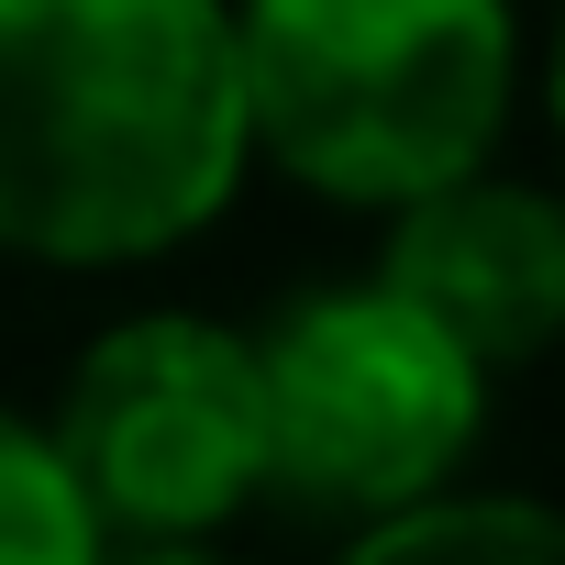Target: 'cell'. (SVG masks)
<instances>
[{
	"mask_svg": "<svg viewBox=\"0 0 565 565\" xmlns=\"http://www.w3.org/2000/svg\"><path fill=\"white\" fill-rule=\"evenodd\" d=\"M255 178L222 0H0V255L111 277Z\"/></svg>",
	"mask_w": 565,
	"mask_h": 565,
	"instance_id": "1",
	"label": "cell"
},
{
	"mask_svg": "<svg viewBox=\"0 0 565 565\" xmlns=\"http://www.w3.org/2000/svg\"><path fill=\"white\" fill-rule=\"evenodd\" d=\"M0 565H100V532L34 411L0 399Z\"/></svg>",
	"mask_w": 565,
	"mask_h": 565,
	"instance_id": "7",
	"label": "cell"
},
{
	"mask_svg": "<svg viewBox=\"0 0 565 565\" xmlns=\"http://www.w3.org/2000/svg\"><path fill=\"white\" fill-rule=\"evenodd\" d=\"M255 167L344 211L477 178L521 100V0H222Z\"/></svg>",
	"mask_w": 565,
	"mask_h": 565,
	"instance_id": "2",
	"label": "cell"
},
{
	"mask_svg": "<svg viewBox=\"0 0 565 565\" xmlns=\"http://www.w3.org/2000/svg\"><path fill=\"white\" fill-rule=\"evenodd\" d=\"M45 444L100 543H222L266 499L255 344L211 311H134L67 366Z\"/></svg>",
	"mask_w": 565,
	"mask_h": 565,
	"instance_id": "4",
	"label": "cell"
},
{
	"mask_svg": "<svg viewBox=\"0 0 565 565\" xmlns=\"http://www.w3.org/2000/svg\"><path fill=\"white\" fill-rule=\"evenodd\" d=\"M377 289L399 311H422L477 377H510L565 333V211L532 178L477 167V178L388 211Z\"/></svg>",
	"mask_w": 565,
	"mask_h": 565,
	"instance_id": "5",
	"label": "cell"
},
{
	"mask_svg": "<svg viewBox=\"0 0 565 565\" xmlns=\"http://www.w3.org/2000/svg\"><path fill=\"white\" fill-rule=\"evenodd\" d=\"M333 565H565V532L521 488H444L377 532H344Z\"/></svg>",
	"mask_w": 565,
	"mask_h": 565,
	"instance_id": "6",
	"label": "cell"
},
{
	"mask_svg": "<svg viewBox=\"0 0 565 565\" xmlns=\"http://www.w3.org/2000/svg\"><path fill=\"white\" fill-rule=\"evenodd\" d=\"M100 565H233L222 543H100Z\"/></svg>",
	"mask_w": 565,
	"mask_h": 565,
	"instance_id": "8",
	"label": "cell"
},
{
	"mask_svg": "<svg viewBox=\"0 0 565 565\" xmlns=\"http://www.w3.org/2000/svg\"><path fill=\"white\" fill-rule=\"evenodd\" d=\"M244 344L266 411V499H289L322 532H377L466 488V455L488 433V377L377 277L277 300Z\"/></svg>",
	"mask_w": 565,
	"mask_h": 565,
	"instance_id": "3",
	"label": "cell"
}]
</instances>
